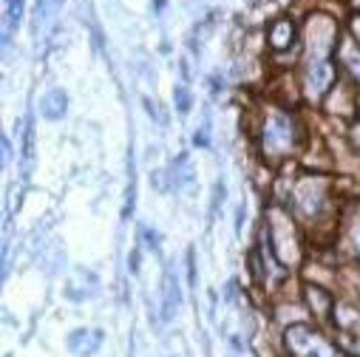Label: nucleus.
Segmentation results:
<instances>
[{
  "label": "nucleus",
  "mask_w": 360,
  "mask_h": 357,
  "mask_svg": "<svg viewBox=\"0 0 360 357\" xmlns=\"http://www.w3.org/2000/svg\"><path fill=\"white\" fill-rule=\"evenodd\" d=\"M40 108H43V117H46V119H63V117H65V108H68L65 91H60V88H51L49 94H43Z\"/></svg>",
  "instance_id": "obj_2"
},
{
  "label": "nucleus",
  "mask_w": 360,
  "mask_h": 357,
  "mask_svg": "<svg viewBox=\"0 0 360 357\" xmlns=\"http://www.w3.org/2000/svg\"><path fill=\"white\" fill-rule=\"evenodd\" d=\"M162 315L165 320L173 318V312L179 309V304H182V292H179V278L173 273V266H167V273H165V287H162Z\"/></svg>",
  "instance_id": "obj_1"
},
{
  "label": "nucleus",
  "mask_w": 360,
  "mask_h": 357,
  "mask_svg": "<svg viewBox=\"0 0 360 357\" xmlns=\"http://www.w3.org/2000/svg\"><path fill=\"white\" fill-rule=\"evenodd\" d=\"M207 131H210V122H205V128H199V134H196V145H202V148H207V145H210Z\"/></svg>",
  "instance_id": "obj_9"
},
{
  "label": "nucleus",
  "mask_w": 360,
  "mask_h": 357,
  "mask_svg": "<svg viewBox=\"0 0 360 357\" xmlns=\"http://www.w3.org/2000/svg\"><path fill=\"white\" fill-rule=\"evenodd\" d=\"M329 77H332L329 65L323 60H312V68H309V88L312 91H323V85L329 82Z\"/></svg>",
  "instance_id": "obj_6"
},
{
  "label": "nucleus",
  "mask_w": 360,
  "mask_h": 357,
  "mask_svg": "<svg viewBox=\"0 0 360 357\" xmlns=\"http://www.w3.org/2000/svg\"><path fill=\"white\" fill-rule=\"evenodd\" d=\"M287 32H290L287 23H281V26L276 29V46H287Z\"/></svg>",
  "instance_id": "obj_10"
},
{
  "label": "nucleus",
  "mask_w": 360,
  "mask_h": 357,
  "mask_svg": "<svg viewBox=\"0 0 360 357\" xmlns=\"http://www.w3.org/2000/svg\"><path fill=\"white\" fill-rule=\"evenodd\" d=\"M170 178H173V188H188L191 182H193V170H191V162H188V156L182 153L173 164H170Z\"/></svg>",
  "instance_id": "obj_5"
},
{
  "label": "nucleus",
  "mask_w": 360,
  "mask_h": 357,
  "mask_svg": "<svg viewBox=\"0 0 360 357\" xmlns=\"http://www.w3.org/2000/svg\"><path fill=\"white\" fill-rule=\"evenodd\" d=\"M188 270H191V287L196 284V255H193V249L188 252Z\"/></svg>",
  "instance_id": "obj_11"
},
{
  "label": "nucleus",
  "mask_w": 360,
  "mask_h": 357,
  "mask_svg": "<svg viewBox=\"0 0 360 357\" xmlns=\"http://www.w3.org/2000/svg\"><path fill=\"white\" fill-rule=\"evenodd\" d=\"M173 100H176V108H179V114H188L191 111V91H188V88L185 85H179L176 88V94H173Z\"/></svg>",
  "instance_id": "obj_8"
},
{
  "label": "nucleus",
  "mask_w": 360,
  "mask_h": 357,
  "mask_svg": "<svg viewBox=\"0 0 360 357\" xmlns=\"http://www.w3.org/2000/svg\"><path fill=\"white\" fill-rule=\"evenodd\" d=\"M290 139H292V134H290V122H287L284 117H276L273 125L266 128V148H269V150H278V148L290 145Z\"/></svg>",
  "instance_id": "obj_3"
},
{
  "label": "nucleus",
  "mask_w": 360,
  "mask_h": 357,
  "mask_svg": "<svg viewBox=\"0 0 360 357\" xmlns=\"http://www.w3.org/2000/svg\"><path fill=\"white\" fill-rule=\"evenodd\" d=\"M357 249H360V230H357Z\"/></svg>",
  "instance_id": "obj_13"
},
{
  "label": "nucleus",
  "mask_w": 360,
  "mask_h": 357,
  "mask_svg": "<svg viewBox=\"0 0 360 357\" xmlns=\"http://www.w3.org/2000/svg\"><path fill=\"white\" fill-rule=\"evenodd\" d=\"M23 6H26V0H6V32L18 29L23 18Z\"/></svg>",
  "instance_id": "obj_7"
},
{
  "label": "nucleus",
  "mask_w": 360,
  "mask_h": 357,
  "mask_svg": "<svg viewBox=\"0 0 360 357\" xmlns=\"http://www.w3.org/2000/svg\"><path fill=\"white\" fill-rule=\"evenodd\" d=\"M63 0H37V6H34V23H32V34L40 37V29H46L51 23V18L57 15Z\"/></svg>",
  "instance_id": "obj_4"
},
{
  "label": "nucleus",
  "mask_w": 360,
  "mask_h": 357,
  "mask_svg": "<svg viewBox=\"0 0 360 357\" xmlns=\"http://www.w3.org/2000/svg\"><path fill=\"white\" fill-rule=\"evenodd\" d=\"M145 235H148L150 247H156V244H159V233H153V230H145Z\"/></svg>",
  "instance_id": "obj_12"
}]
</instances>
